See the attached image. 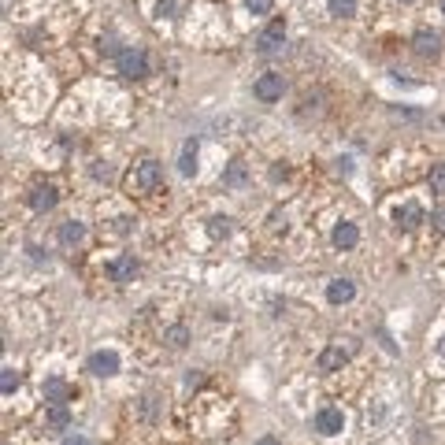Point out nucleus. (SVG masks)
Returning <instances> with one entry per match:
<instances>
[{"mask_svg": "<svg viewBox=\"0 0 445 445\" xmlns=\"http://www.w3.org/2000/svg\"><path fill=\"white\" fill-rule=\"evenodd\" d=\"M230 226H226V219H212V234H226Z\"/></svg>", "mask_w": 445, "mask_h": 445, "instance_id": "nucleus-25", "label": "nucleus"}, {"mask_svg": "<svg viewBox=\"0 0 445 445\" xmlns=\"http://www.w3.org/2000/svg\"><path fill=\"white\" fill-rule=\"evenodd\" d=\"M438 352H442V357H445V338H442V341H438Z\"/></svg>", "mask_w": 445, "mask_h": 445, "instance_id": "nucleus-28", "label": "nucleus"}, {"mask_svg": "<svg viewBox=\"0 0 445 445\" xmlns=\"http://www.w3.org/2000/svg\"><path fill=\"white\" fill-rule=\"evenodd\" d=\"M82 238H86V226H82V223L71 219V223L60 226V245H78Z\"/></svg>", "mask_w": 445, "mask_h": 445, "instance_id": "nucleus-15", "label": "nucleus"}, {"mask_svg": "<svg viewBox=\"0 0 445 445\" xmlns=\"http://www.w3.org/2000/svg\"><path fill=\"white\" fill-rule=\"evenodd\" d=\"M67 397H71V386L63 383V378H49V383H45V401L67 405Z\"/></svg>", "mask_w": 445, "mask_h": 445, "instance_id": "nucleus-11", "label": "nucleus"}, {"mask_svg": "<svg viewBox=\"0 0 445 445\" xmlns=\"http://www.w3.org/2000/svg\"><path fill=\"white\" fill-rule=\"evenodd\" d=\"M412 45H416V52H420V56H438V34H426V30H420Z\"/></svg>", "mask_w": 445, "mask_h": 445, "instance_id": "nucleus-14", "label": "nucleus"}, {"mask_svg": "<svg viewBox=\"0 0 445 445\" xmlns=\"http://www.w3.org/2000/svg\"><path fill=\"white\" fill-rule=\"evenodd\" d=\"M352 12H357V0H330V15H338V19H345Z\"/></svg>", "mask_w": 445, "mask_h": 445, "instance_id": "nucleus-18", "label": "nucleus"}, {"mask_svg": "<svg viewBox=\"0 0 445 445\" xmlns=\"http://www.w3.org/2000/svg\"><path fill=\"white\" fill-rule=\"evenodd\" d=\"M341 426H345L341 408H320V416H315V431H320L323 438H334V434H341Z\"/></svg>", "mask_w": 445, "mask_h": 445, "instance_id": "nucleus-3", "label": "nucleus"}, {"mask_svg": "<svg viewBox=\"0 0 445 445\" xmlns=\"http://www.w3.org/2000/svg\"><path fill=\"white\" fill-rule=\"evenodd\" d=\"M115 63H119V75H126V78H141L149 71V60H145L141 49H123L115 56Z\"/></svg>", "mask_w": 445, "mask_h": 445, "instance_id": "nucleus-1", "label": "nucleus"}, {"mask_svg": "<svg viewBox=\"0 0 445 445\" xmlns=\"http://www.w3.org/2000/svg\"><path fill=\"white\" fill-rule=\"evenodd\" d=\"M431 189L434 193H445V163H434L431 167Z\"/></svg>", "mask_w": 445, "mask_h": 445, "instance_id": "nucleus-19", "label": "nucleus"}, {"mask_svg": "<svg viewBox=\"0 0 445 445\" xmlns=\"http://www.w3.org/2000/svg\"><path fill=\"white\" fill-rule=\"evenodd\" d=\"M245 182V167L241 163H230V171H226V186H241Z\"/></svg>", "mask_w": 445, "mask_h": 445, "instance_id": "nucleus-22", "label": "nucleus"}, {"mask_svg": "<svg viewBox=\"0 0 445 445\" xmlns=\"http://www.w3.org/2000/svg\"><path fill=\"white\" fill-rule=\"evenodd\" d=\"M45 423H49V426H56V431H67V423H71L67 408H63V405H52L49 412H45Z\"/></svg>", "mask_w": 445, "mask_h": 445, "instance_id": "nucleus-17", "label": "nucleus"}, {"mask_svg": "<svg viewBox=\"0 0 445 445\" xmlns=\"http://www.w3.org/2000/svg\"><path fill=\"white\" fill-rule=\"evenodd\" d=\"M360 241V230H357V223H341L338 230H334V245L338 249H352V245Z\"/></svg>", "mask_w": 445, "mask_h": 445, "instance_id": "nucleus-12", "label": "nucleus"}, {"mask_svg": "<svg viewBox=\"0 0 445 445\" xmlns=\"http://www.w3.org/2000/svg\"><path fill=\"white\" fill-rule=\"evenodd\" d=\"M352 293H357V286H352L349 278H334V282L326 286V301H330V304H345V301H352Z\"/></svg>", "mask_w": 445, "mask_h": 445, "instance_id": "nucleus-9", "label": "nucleus"}, {"mask_svg": "<svg viewBox=\"0 0 445 445\" xmlns=\"http://www.w3.org/2000/svg\"><path fill=\"white\" fill-rule=\"evenodd\" d=\"M167 341L175 345V349H182V345L189 341V330H186V326H171V330H167Z\"/></svg>", "mask_w": 445, "mask_h": 445, "instance_id": "nucleus-20", "label": "nucleus"}, {"mask_svg": "<svg viewBox=\"0 0 445 445\" xmlns=\"http://www.w3.org/2000/svg\"><path fill=\"white\" fill-rule=\"evenodd\" d=\"M15 386H19V375H15L12 368H4V371H0V389H4V394H12Z\"/></svg>", "mask_w": 445, "mask_h": 445, "instance_id": "nucleus-21", "label": "nucleus"}, {"mask_svg": "<svg viewBox=\"0 0 445 445\" xmlns=\"http://www.w3.org/2000/svg\"><path fill=\"white\" fill-rule=\"evenodd\" d=\"M405 4H412V0H405Z\"/></svg>", "mask_w": 445, "mask_h": 445, "instance_id": "nucleus-29", "label": "nucleus"}, {"mask_svg": "<svg viewBox=\"0 0 445 445\" xmlns=\"http://www.w3.org/2000/svg\"><path fill=\"white\" fill-rule=\"evenodd\" d=\"M345 360H349V349L330 345V349L320 352V371H338V368H345Z\"/></svg>", "mask_w": 445, "mask_h": 445, "instance_id": "nucleus-8", "label": "nucleus"}, {"mask_svg": "<svg viewBox=\"0 0 445 445\" xmlns=\"http://www.w3.org/2000/svg\"><path fill=\"white\" fill-rule=\"evenodd\" d=\"M282 41H286V23L282 19H275L267 26V30L260 34V52H275V49H282Z\"/></svg>", "mask_w": 445, "mask_h": 445, "instance_id": "nucleus-6", "label": "nucleus"}, {"mask_svg": "<svg viewBox=\"0 0 445 445\" xmlns=\"http://www.w3.org/2000/svg\"><path fill=\"white\" fill-rule=\"evenodd\" d=\"M431 223H434V226H438V230H445V208H438V212H434V215H431Z\"/></svg>", "mask_w": 445, "mask_h": 445, "instance_id": "nucleus-24", "label": "nucleus"}, {"mask_svg": "<svg viewBox=\"0 0 445 445\" xmlns=\"http://www.w3.org/2000/svg\"><path fill=\"white\" fill-rule=\"evenodd\" d=\"M63 445H86V438H78V434H67V438H63Z\"/></svg>", "mask_w": 445, "mask_h": 445, "instance_id": "nucleus-26", "label": "nucleus"}, {"mask_svg": "<svg viewBox=\"0 0 445 445\" xmlns=\"http://www.w3.org/2000/svg\"><path fill=\"white\" fill-rule=\"evenodd\" d=\"M245 4H249V12H252V15H267L275 0H245Z\"/></svg>", "mask_w": 445, "mask_h": 445, "instance_id": "nucleus-23", "label": "nucleus"}, {"mask_svg": "<svg viewBox=\"0 0 445 445\" xmlns=\"http://www.w3.org/2000/svg\"><path fill=\"white\" fill-rule=\"evenodd\" d=\"M256 445H282V442H278V438H271V434H267V438H260Z\"/></svg>", "mask_w": 445, "mask_h": 445, "instance_id": "nucleus-27", "label": "nucleus"}, {"mask_svg": "<svg viewBox=\"0 0 445 445\" xmlns=\"http://www.w3.org/2000/svg\"><path fill=\"white\" fill-rule=\"evenodd\" d=\"M178 171H182V175H193V171H197V141H193V138L182 145V160H178Z\"/></svg>", "mask_w": 445, "mask_h": 445, "instance_id": "nucleus-16", "label": "nucleus"}, {"mask_svg": "<svg viewBox=\"0 0 445 445\" xmlns=\"http://www.w3.org/2000/svg\"><path fill=\"white\" fill-rule=\"evenodd\" d=\"M442 8H445V0H442Z\"/></svg>", "mask_w": 445, "mask_h": 445, "instance_id": "nucleus-30", "label": "nucleus"}, {"mask_svg": "<svg viewBox=\"0 0 445 445\" xmlns=\"http://www.w3.org/2000/svg\"><path fill=\"white\" fill-rule=\"evenodd\" d=\"M108 271H112L115 282H130V278L138 275V260H134V256H115Z\"/></svg>", "mask_w": 445, "mask_h": 445, "instance_id": "nucleus-10", "label": "nucleus"}, {"mask_svg": "<svg viewBox=\"0 0 445 445\" xmlns=\"http://www.w3.org/2000/svg\"><path fill=\"white\" fill-rule=\"evenodd\" d=\"M282 89H286L282 75H260L256 86H252V93H256L263 104H271V101H278V97H282Z\"/></svg>", "mask_w": 445, "mask_h": 445, "instance_id": "nucleus-2", "label": "nucleus"}, {"mask_svg": "<svg viewBox=\"0 0 445 445\" xmlns=\"http://www.w3.org/2000/svg\"><path fill=\"white\" fill-rule=\"evenodd\" d=\"M160 182H163V167L156 160H145L141 167L134 171V186H138V189H156Z\"/></svg>", "mask_w": 445, "mask_h": 445, "instance_id": "nucleus-4", "label": "nucleus"}, {"mask_svg": "<svg viewBox=\"0 0 445 445\" xmlns=\"http://www.w3.org/2000/svg\"><path fill=\"white\" fill-rule=\"evenodd\" d=\"M89 371H93V375H101V378L115 375V371H119V357H115L112 349H101V352H93V357H89Z\"/></svg>", "mask_w": 445, "mask_h": 445, "instance_id": "nucleus-5", "label": "nucleus"}, {"mask_svg": "<svg viewBox=\"0 0 445 445\" xmlns=\"http://www.w3.org/2000/svg\"><path fill=\"white\" fill-rule=\"evenodd\" d=\"M30 208H34V212H49V208H56V189H52L49 182L34 186L30 189Z\"/></svg>", "mask_w": 445, "mask_h": 445, "instance_id": "nucleus-7", "label": "nucleus"}, {"mask_svg": "<svg viewBox=\"0 0 445 445\" xmlns=\"http://www.w3.org/2000/svg\"><path fill=\"white\" fill-rule=\"evenodd\" d=\"M397 223H401L405 230L420 226V223H423V208H420V204H405V208H397Z\"/></svg>", "mask_w": 445, "mask_h": 445, "instance_id": "nucleus-13", "label": "nucleus"}]
</instances>
